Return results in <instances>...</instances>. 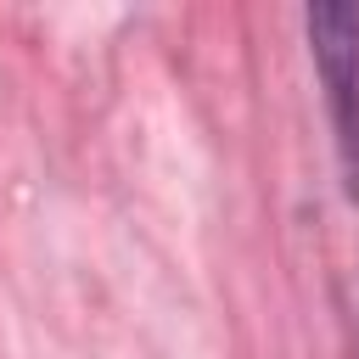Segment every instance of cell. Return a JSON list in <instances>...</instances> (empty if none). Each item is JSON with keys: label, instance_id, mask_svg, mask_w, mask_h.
<instances>
[{"label": "cell", "instance_id": "obj_1", "mask_svg": "<svg viewBox=\"0 0 359 359\" xmlns=\"http://www.w3.org/2000/svg\"><path fill=\"white\" fill-rule=\"evenodd\" d=\"M303 34H309V56H314L325 112H331L342 196L359 208V6L353 0H314L303 11Z\"/></svg>", "mask_w": 359, "mask_h": 359}]
</instances>
